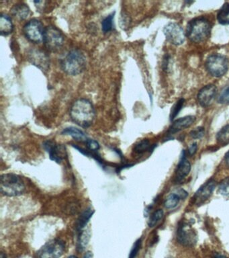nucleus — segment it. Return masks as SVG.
Listing matches in <instances>:
<instances>
[{
    "label": "nucleus",
    "mask_w": 229,
    "mask_h": 258,
    "mask_svg": "<svg viewBox=\"0 0 229 258\" xmlns=\"http://www.w3.org/2000/svg\"><path fill=\"white\" fill-rule=\"evenodd\" d=\"M69 115L73 122L86 129L91 126L95 120V108L89 100L80 98L73 103Z\"/></svg>",
    "instance_id": "1"
},
{
    "label": "nucleus",
    "mask_w": 229,
    "mask_h": 258,
    "mask_svg": "<svg viewBox=\"0 0 229 258\" xmlns=\"http://www.w3.org/2000/svg\"><path fill=\"white\" fill-rule=\"evenodd\" d=\"M86 57L81 50L73 48L60 59V66L67 75H79L86 67Z\"/></svg>",
    "instance_id": "2"
},
{
    "label": "nucleus",
    "mask_w": 229,
    "mask_h": 258,
    "mask_svg": "<svg viewBox=\"0 0 229 258\" xmlns=\"http://www.w3.org/2000/svg\"><path fill=\"white\" fill-rule=\"evenodd\" d=\"M211 24L205 18H194L187 24L186 36L194 43H202L210 37Z\"/></svg>",
    "instance_id": "3"
},
{
    "label": "nucleus",
    "mask_w": 229,
    "mask_h": 258,
    "mask_svg": "<svg viewBox=\"0 0 229 258\" xmlns=\"http://www.w3.org/2000/svg\"><path fill=\"white\" fill-rule=\"evenodd\" d=\"M0 190L3 195L7 197H18L24 193L25 184L18 175L5 174L1 176Z\"/></svg>",
    "instance_id": "4"
},
{
    "label": "nucleus",
    "mask_w": 229,
    "mask_h": 258,
    "mask_svg": "<svg viewBox=\"0 0 229 258\" xmlns=\"http://www.w3.org/2000/svg\"><path fill=\"white\" fill-rule=\"evenodd\" d=\"M229 61L227 57L219 54L212 55L208 57L206 68L213 77H220L228 71Z\"/></svg>",
    "instance_id": "5"
},
{
    "label": "nucleus",
    "mask_w": 229,
    "mask_h": 258,
    "mask_svg": "<svg viewBox=\"0 0 229 258\" xmlns=\"http://www.w3.org/2000/svg\"><path fill=\"white\" fill-rule=\"evenodd\" d=\"M65 244L60 239L49 241L38 251L37 258H60L65 252Z\"/></svg>",
    "instance_id": "6"
},
{
    "label": "nucleus",
    "mask_w": 229,
    "mask_h": 258,
    "mask_svg": "<svg viewBox=\"0 0 229 258\" xmlns=\"http://www.w3.org/2000/svg\"><path fill=\"white\" fill-rule=\"evenodd\" d=\"M45 28L43 23L36 19L27 22L23 28L24 36L30 42L34 44L43 43Z\"/></svg>",
    "instance_id": "7"
},
{
    "label": "nucleus",
    "mask_w": 229,
    "mask_h": 258,
    "mask_svg": "<svg viewBox=\"0 0 229 258\" xmlns=\"http://www.w3.org/2000/svg\"><path fill=\"white\" fill-rule=\"evenodd\" d=\"M63 43L64 36L58 29L53 26L45 28L43 43L47 49L53 52L59 51Z\"/></svg>",
    "instance_id": "8"
},
{
    "label": "nucleus",
    "mask_w": 229,
    "mask_h": 258,
    "mask_svg": "<svg viewBox=\"0 0 229 258\" xmlns=\"http://www.w3.org/2000/svg\"><path fill=\"white\" fill-rule=\"evenodd\" d=\"M177 240L183 246H194L197 243V235L188 223L181 222L177 231Z\"/></svg>",
    "instance_id": "9"
},
{
    "label": "nucleus",
    "mask_w": 229,
    "mask_h": 258,
    "mask_svg": "<svg viewBox=\"0 0 229 258\" xmlns=\"http://www.w3.org/2000/svg\"><path fill=\"white\" fill-rule=\"evenodd\" d=\"M164 32L167 41L171 44L179 46L184 43L186 34L178 24L170 22L165 27Z\"/></svg>",
    "instance_id": "10"
},
{
    "label": "nucleus",
    "mask_w": 229,
    "mask_h": 258,
    "mask_svg": "<svg viewBox=\"0 0 229 258\" xmlns=\"http://www.w3.org/2000/svg\"><path fill=\"white\" fill-rule=\"evenodd\" d=\"M28 59L33 65L37 67L43 72H47L49 69V57L41 50L36 48L30 50L28 53Z\"/></svg>",
    "instance_id": "11"
},
{
    "label": "nucleus",
    "mask_w": 229,
    "mask_h": 258,
    "mask_svg": "<svg viewBox=\"0 0 229 258\" xmlns=\"http://www.w3.org/2000/svg\"><path fill=\"white\" fill-rule=\"evenodd\" d=\"M216 186V182L215 180L213 179L208 180L207 182L202 185L194 195L193 198L194 204L196 205H201L204 203L213 195Z\"/></svg>",
    "instance_id": "12"
},
{
    "label": "nucleus",
    "mask_w": 229,
    "mask_h": 258,
    "mask_svg": "<svg viewBox=\"0 0 229 258\" xmlns=\"http://www.w3.org/2000/svg\"><path fill=\"white\" fill-rule=\"evenodd\" d=\"M43 147L48 153L50 159L57 164H61L65 157V147L61 145L57 144L51 140H47L43 143Z\"/></svg>",
    "instance_id": "13"
},
{
    "label": "nucleus",
    "mask_w": 229,
    "mask_h": 258,
    "mask_svg": "<svg viewBox=\"0 0 229 258\" xmlns=\"http://www.w3.org/2000/svg\"><path fill=\"white\" fill-rule=\"evenodd\" d=\"M217 94V88L215 85L208 84L199 90L197 99L199 105L208 107L213 103Z\"/></svg>",
    "instance_id": "14"
},
{
    "label": "nucleus",
    "mask_w": 229,
    "mask_h": 258,
    "mask_svg": "<svg viewBox=\"0 0 229 258\" xmlns=\"http://www.w3.org/2000/svg\"><path fill=\"white\" fill-rule=\"evenodd\" d=\"M191 171V164L185 157L184 152H182L181 159L179 162L175 174V181L181 182L188 176Z\"/></svg>",
    "instance_id": "15"
},
{
    "label": "nucleus",
    "mask_w": 229,
    "mask_h": 258,
    "mask_svg": "<svg viewBox=\"0 0 229 258\" xmlns=\"http://www.w3.org/2000/svg\"><path fill=\"white\" fill-rule=\"evenodd\" d=\"M188 196V193L183 189L176 190L170 194L165 200L164 206L166 209H173L178 207L181 200H184Z\"/></svg>",
    "instance_id": "16"
},
{
    "label": "nucleus",
    "mask_w": 229,
    "mask_h": 258,
    "mask_svg": "<svg viewBox=\"0 0 229 258\" xmlns=\"http://www.w3.org/2000/svg\"><path fill=\"white\" fill-rule=\"evenodd\" d=\"M196 120H197V118L194 116H186V117L175 121L172 125L170 126L169 134H176L180 131L190 127L195 122Z\"/></svg>",
    "instance_id": "17"
},
{
    "label": "nucleus",
    "mask_w": 229,
    "mask_h": 258,
    "mask_svg": "<svg viewBox=\"0 0 229 258\" xmlns=\"http://www.w3.org/2000/svg\"><path fill=\"white\" fill-rule=\"evenodd\" d=\"M94 212L95 211L91 207H88L79 216L77 222L76 223V231H77L78 233H80L81 231L84 229V228H86V225L89 222L90 219L92 217Z\"/></svg>",
    "instance_id": "18"
},
{
    "label": "nucleus",
    "mask_w": 229,
    "mask_h": 258,
    "mask_svg": "<svg viewBox=\"0 0 229 258\" xmlns=\"http://www.w3.org/2000/svg\"><path fill=\"white\" fill-rule=\"evenodd\" d=\"M30 8L25 3L15 4L11 9L12 15L19 20H26L30 15Z\"/></svg>",
    "instance_id": "19"
},
{
    "label": "nucleus",
    "mask_w": 229,
    "mask_h": 258,
    "mask_svg": "<svg viewBox=\"0 0 229 258\" xmlns=\"http://www.w3.org/2000/svg\"><path fill=\"white\" fill-rule=\"evenodd\" d=\"M14 30V24L11 18L6 14L0 15V33L2 36H8Z\"/></svg>",
    "instance_id": "20"
},
{
    "label": "nucleus",
    "mask_w": 229,
    "mask_h": 258,
    "mask_svg": "<svg viewBox=\"0 0 229 258\" xmlns=\"http://www.w3.org/2000/svg\"><path fill=\"white\" fill-rule=\"evenodd\" d=\"M62 135H69L72 137L73 138L77 141H86L87 137L85 133L81 130L77 129V128L71 126V127L65 128L62 131Z\"/></svg>",
    "instance_id": "21"
},
{
    "label": "nucleus",
    "mask_w": 229,
    "mask_h": 258,
    "mask_svg": "<svg viewBox=\"0 0 229 258\" xmlns=\"http://www.w3.org/2000/svg\"><path fill=\"white\" fill-rule=\"evenodd\" d=\"M77 249L79 252H83L86 249L89 243L91 233L89 230L83 229L80 233H78Z\"/></svg>",
    "instance_id": "22"
},
{
    "label": "nucleus",
    "mask_w": 229,
    "mask_h": 258,
    "mask_svg": "<svg viewBox=\"0 0 229 258\" xmlns=\"http://www.w3.org/2000/svg\"><path fill=\"white\" fill-rule=\"evenodd\" d=\"M153 145H151L150 141L148 139H143L137 143L133 148V152L138 155H141L146 152H151L154 150Z\"/></svg>",
    "instance_id": "23"
},
{
    "label": "nucleus",
    "mask_w": 229,
    "mask_h": 258,
    "mask_svg": "<svg viewBox=\"0 0 229 258\" xmlns=\"http://www.w3.org/2000/svg\"><path fill=\"white\" fill-rule=\"evenodd\" d=\"M217 20L220 24L229 25V3H224L217 14Z\"/></svg>",
    "instance_id": "24"
},
{
    "label": "nucleus",
    "mask_w": 229,
    "mask_h": 258,
    "mask_svg": "<svg viewBox=\"0 0 229 258\" xmlns=\"http://www.w3.org/2000/svg\"><path fill=\"white\" fill-rule=\"evenodd\" d=\"M115 12H112L103 19L102 21V30L104 34L108 33L114 29V20Z\"/></svg>",
    "instance_id": "25"
},
{
    "label": "nucleus",
    "mask_w": 229,
    "mask_h": 258,
    "mask_svg": "<svg viewBox=\"0 0 229 258\" xmlns=\"http://www.w3.org/2000/svg\"><path fill=\"white\" fill-rule=\"evenodd\" d=\"M216 140L219 144L227 145L229 143V124L220 130L216 135Z\"/></svg>",
    "instance_id": "26"
},
{
    "label": "nucleus",
    "mask_w": 229,
    "mask_h": 258,
    "mask_svg": "<svg viewBox=\"0 0 229 258\" xmlns=\"http://www.w3.org/2000/svg\"><path fill=\"white\" fill-rule=\"evenodd\" d=\"M164 216V211L161 210V209H158V210L155 211L152 214V216L149 218L148 221V225L149 228H153L154 227H155L157 225V223L163 219Z\"/></svg>",
    "instance_id": "27"
},
{
    "label": "nucleus",
    "mask_w": 229,
    "mask_h": 258,
    "mask_svg": "<svg viewBox=\"0 0 229 258\" xmlns=\"http://www.w3.org/2000/svg\"><path fill=\"white\" fill-rule=\"evenodd\" d=\"M185 100L182 98V99L179 100L178 102L175 104L173 106L172 109L171 110V113H170V120L173 121L176 119L177 116L178 115L179 112L183 108V106L184 105Z\"/></svg>",
    "instance_id": "28"
},
{
    "label": "nucleus",
    "mask_w": 229,
    "mask_h": 258,
    "mask_svg": "<svg viewBox=\"0 0 229 258\" xmlns=\"http://www.w3.org/2000/svg\"><path fill=\"white\" fill-rule=\"evenodd\" d=\"M218 192L223 197L229 198V178L222 180L218 186Z\"/></svg>",
    "instance_id": "29"
},
{
    "label": "nucleus",
    "mask_w": 229,
    "mask_h": 258,
    "mask_svg": "<svg viewBox=\"0 0 229 258\" xmlns=\"http://www.w3.org/2000/svg\"><path fill=\"white\" fill-rule=\"evenodd\" d=\"M79 209H80V205L79 202L76 200V201H72L67 204L65 210L67 214L72 215V214H77L79 212Z\"/></svg>",
    "instance_id": "30"
},
{
    "label": "nucleus",
    "mask_w": 229,
    "mask_h": 258,
    "mask_svg": "<svg viewBox=\"0 0 229 258\" xmlns=\"http://www.w3.org/2000/svg\"><path fill=\"white\" fill-rule=\"evenodd\" d=\"M204 135H205V130L202 126H198V127L196 128V129L191 131L190 133L191 137L194 138V139L202 138L204 136Z\"/></svg>",
    "instance_id": "31"
},
{
    "label": "nucleus",
    "mask_w": 229,
    "mask_h": 258,
    "mask_svg": "<svg viewBox=\"0 0 229 258\" xmlns=\"http://www.w3.org/2000/svg\"><path fill=\"white\" fill-rule=\"evenodd\" d=\"M142 246V240L141 239H138L137 240L133 245V248H132L131 252H130L129 256L128 258H136L138 256V252L140 250Z\"/></svg>",
    "instance_id": "32"
},
{
    "label": "nucleus",
    "mask_w": 229,
    "mask_h": 258,
    "mask_svg": "<svg viewBox=\"0 0 229 258\" xmlns=\"http://www.w3.org/2000/svg\"><path fill=\"white\" fill-rule=\"evenodd\" d=\"M86 146L88 147V150L92 152H98L100 148V145L99 144L98 142L93 139H90L88 138L86 141Z\"/></svg>",
    "instance_id": "33"
},
{
    "label": "nucleus",
    "mask_w": 229,
    "mask_h": 258,
    "mask_svg": "<svg viewBox=\"0 0 229 258\" xmlns=\"http://www.w3.org/2000/svg\"><path fill=\"white\" fill-rule=\"evenodd\" d=\"M218 103L223 105H229V87L225 88V90L220 93L218 99Z\"/></svg>",
    "instance_id": "34"
},
{
    "label": "nucleus",
    "mask_w": 229,
    "mask_h": 258,
    "mask_svg": "<svg viewBox=\"0 0 229 258\" xmlns=\"http://www.w3.org/2000/svg\"><path fill=\"white\" fill-rule=\"evenodd\" d=\"M197 143H194L193 144L191 145L189 147L188 150H187V153H188L189 155H190V156H192V155H194V154L197 153Z\"/></svg>",
    "instance_id": "35"
},
{
    "label": "nucleus",
    "mask_w": 229,
    "mask_h": 258,
    "mask_svg": "<svg viewBox=\"0 0 229 258\" xmlns=\"http://www.w3.org/2000/svg\"><path fill=\"white\" fill-rule=\"evenodd\" d=\"M169 56L168 55H166L164 58V63H163V68H164V71H167V69L168 68V64H169Z\"/></svg>",
    "instance_id": "36"
},
{
    "label": "nucleus",
    "mask_w": 229,
    "mask_h": 258,
    "mask_svg": "<svg viewBox=\"0 0 229 258\" xmlns=\"http://www.w3.org/2000/svg\"><path fill=\"white\" fill-rule=\"evenodd\" d=\"M93 253L90 252V251H88V252H87L86 254H84L83 258H93Z\"/></svg>",
    "instance_id": "37"
},
{
    "label": "nucleus",
    "mask_w": 229,
    "mask_h": 258,
    "mask_svg": "<svg viewBox=\"0 0 229 258\" xmlns=\"http://www.w3.org/2000/svg\"><path fill=\"white\" fill-rule=\"evenodd\" d=\"M213 258H227V256H225V255H223V254H218V253H216V254H215L214 256H213Z\"/></svg>",
    "instance_id": "38"
},
{
    "label": "nucleus",
    "mask_w": 229,
    "mask_h": 258,
    "mask_svg": "<svg viewBox=\"0 0 229 258\" xmlns=\"http://www.w3.org/2000/svg\"><path fill=\"white\" fill-rule=\"evenodd\" d=\"M225 162H226L227 166L229 167V151L225 154Z\"/></svg>",
    "instance_id": "39"
},
{
    "label": "nucleus",
    "mask_w": 229,
    "mask_h": 258,
    "mask_svg": "<svg viewBox=\"0 0 229 258\" xmlns=\"http://www.w3.org/2000/svg\"><path fill=\"white\" fill-rule=\"evenodd\" d=\"M0 258H7L6 254L3 252H1V255H0Z\"/></svg>",
    "instance_id": "40"
},
{
    "label": "nucleus",
    "mask_w": 229,
    "mask_h": 258,
    "mask_svg": "<svg viewBox=\"0 0 229 258\" xmlns=\"http://www.w3.org/2000/svg\"><path fill=\"white\" fill-rule=\"evenodd\" d=\"M67 258H78L77 256H75V255H72L70 256H69Z\"/></svg>",
    "instance_id": "41"
}]
</instances>
